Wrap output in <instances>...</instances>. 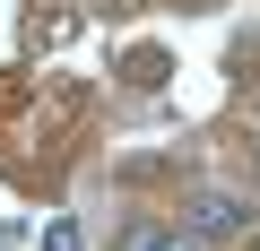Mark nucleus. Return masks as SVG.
<instances>
[{
	"label": "nucleus",
	"mask_w": 260,
	"mask_h": 251,
	"mask_svg": "<svg viewBox=\"0 0 260 251\" xmlns=\"http://www.w3.org/2000/svg\"><path fill=\"white\" fill-rule=\"evenodd\" d=\"M44 251H87V242H78V225H70V217H44Z\"/></svg>",
	"instance_id": "2"
},
{
	"label": "nucleus",
	"mask_w": 260,
	"mask_h": 251,
	"mask_svg": "<svg viewBox=\"0 0 260 251\" xmlns=\"http://www.w3.org/2000/svg\"><path fill=\"white\" fill-rule=\"evenodd\" d=\"M234 225H243V199H225V191L191 199V234H234Z\"/></svg>",
	"instance_id": "1"
}]
</instances>
